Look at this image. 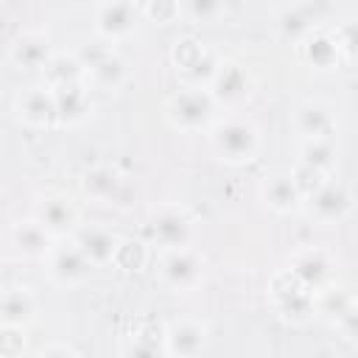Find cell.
<instances>
[{
    "instance_id": "1",
    "label": "cell",
    "mask_w": 358,
    "mask_h": 358,
    "mask_svg": "<svg viewBox=\"0 0 358 358\" xmlns=\"http://www.w3.org/2000/svg\"><path fill=\"white\" fill-rule=\"evenodd\" d=\"M215 101L207 87H185L165 103V117L179 131H201L215 117Z\"/></svg>"
},
{
    "instance_id": "2",
    "label": "cell",
    "mask_w": 358,
    "mask_h": 358,
    "mask_svg": "<svg viewBox=\"0 0 358 358\" xmlns=\"http://www.w3.org/2000/svg\"><path fill=\"white\" fill-rule=\"evenodd\" d=\"M210 143H213V151L218 154V159H224L227 165H246L260 151V131L255 123L232 117L213 129Z\"/></svg>"
},
{
    "instance_id": "3",
    "label": "cell",
    "mask_w": 358,
    "mask_h": 358,
    "mask_svg": "<svg viewBox=\"0 0 358 358\" xmlns=\"http://www.w3.org/2000/svg\"><path fill=\"white\" fill-rule=\"evenodd\" d=\"M268 294H271V302H274V310L280 313V319H285L291 324H305L316 316V291L302 285L288 268L271 280Z\"/></svg>"
},
{
    "instance_id": "4",
    "label": "cell",
    "mask_w": 358,
    "mask_h": 358,
    "mask_svg": "<svg viewBox=\"0 0 358 358\" xmlns=\"http://www.w3.org/2000/svg\"><path fill=\"white\" fill-rule=\"evenodd\" d=\"M173 64L187 87H210L221 62L204 45L185 36V39H176V45H173Z\"/></svg>"
},
{
    "instance_id": "5",
    "label": "cell",
    "mask_w": 358,
    "mask_h": 358,
    "mask_svg": "<svg viewBox=\"0 0 358 358\" xmlns=\"http://www.w3.org/2000/svg\"><path fill=\"white\" fill-rule=\"evenodd\" d=\"M308 215L319 224H341L352 213V193L338 179H324L316 190H310L305 199Z\"/></svg>"
},
{
    "instance_id": "6",
    "label": "cell",
    "mask_w": 358,
    "mask_h": 358,
    "mask_svg": "<svg viewBox=\"0 0 358 358\" xmlns=\"http://www.w3.org/2000/svg\"><path fill=\"white\" fill-rule=\"evenodd\" d=\"M42 260L48 263V277L62 288H73V285L87 282L92 268H95L76 243H56L48 249V255Z\"/></svg>"
},
{
    "instance_id": "7",
    "label": "cell",
    "mask_w": 358,
    "mask_h": 358,
    "mask_svg": "<svg viewBox=\"0 0 358 358\" xmlns=\"http://www.w3.org/2000/svg\"><path fill=\"white\" fill-rule=\"evenodd\" d=\"M140 11L131 0H103L95 8V34L103 42H120L129 39L137 31Z\"/></svg>"
},
{
    "instance_id": "8",
    "label": "cell",
    "mask_w": 358,
    "mask_h": 358,
    "mask_svg": "<svg viewBox=\"0 0 358 358\" xmlns=\"http://www.w3.org/2000/svg\"><path fill=\"white\" fill-rule=\"evenodd\" d=\"M288 271L302 282L308 285L310 291H322L327 285H333L336 274H338V266L336 260L324 252V249H299L291 255V263H288Z\"/></svg>"
},
{
    "instance_id": "9",
    "label": "cell",
    "mask_w": 358,
    "mask_h": 358,
    "mask_svg": "<svg viewBox=\"0 0 358 358\" xmlns=\"http://www.w3.org/2000/svg\"><path fill=\"white\" fill-rule=\"evenodd\" d=\"M201 274H204V260L190 246L165 252L159 263V277L173 291H193L201 282Z\"/></svg>"
},
{
    "instance_id": "10",
    "label": "cell",
    "mask_w": 358,
    "mask_h": 358,
    "mask_svg": "<svg viewBox=\"0 0 358 358\" xmlns=\"http://www.w3.org/2000/svg\"><path fill=\"white\" fill-rule=\"evenodd\" d=\"M151 241L162 249V252H171V249H185L190 246L193 241V221L187 213L176 210V207H165L159 210L154 218H151Z\"/></svg>"
},
{
    "instance_id": "11",
    "label": "cell",
    "mask_w": 358,
    "mask_h": 358,
    "mask_svg": "<svg viewBox=\"0 0 358 358\" xmlns=\"http://www.w3.org/2000/svg\"><path fill=\"white\" fill-rule=\"evenodd\" d=\"M14 112L17 117L31 126V129H50V126H59V117H56V98H53V90L45 84V87H25L20 95H17V103H14Z\"/></svg>"
},
{
    "instance_id": "12",
    "label": "cell",
    "mask_w": 358,
    "mask_h": 358,
    "mask_svg": "<svg viewBox=\"0 0 358 358\" xmlns=\"http://www.w3.org/2000/svg\"><path fill=\"white\" fill-rule=\"evenodd\" d=\"M207 90H210L215 103L235 106V103H241V101H246L252 95V76L238 62H221Z\"/></svg>"
},
{
    "instance_id": "13",
    "label": "cell",
    "mask_w": 358,
    "mask_h": 358,
    "mask_svg": "<svg viewBox=\"0 0 358 358\" xmlns=\"http://www.w3.org/2000/svg\"><path fill=\"white\" fill-rule=\"evenodd\" d=\"M207 338H210L207 324L193 322V319H179V322H171L162 330V352L165 355H179V358H190V355L204 352Z\"/></svg>"
},
{
    "instance_id": "14",
    "label": "cell",
    "mask_w": 358,
    "mask_h": 358,
    "mask_svg": "<svg viewBox=\"0 0 358 358\" xmlns=\"http://www.w3.org/2000/svg\"><path fill=\"white\" fill-rule=\"evenodd\" d=\"M34 221L53 238H64L73 235V229L78 227V210L64 196H45L34 207Z\"/></svg>"
},
{
    "instance_id": "15",
    "label": "cell",
    "mask_w": 358,
    "mask_h": 358,
    "mask_svg": "<svg viewBox=\"0 0 358 358\" xmlns=\"http://www.w3.org/2000/svg\"><path fill=\"white\" fill-rule=\"evenodd\" d=\"M73 243L84 252V257L92 266H109L115 260L120 238L112 229H106V227L90 224V227H76L73 229Z\"/></svg>"
},
{
    "instance_id": "16",
    "label": "cell",
    "mask_w": 358,
    "mask_h": 358,
    "mask_svg": "<svg viewBox=\"0 0 358 358\" xmlns=\"http://www.w3.org/2000/svg\"><path fill=\"white\" fill-rule=\"evenodd\" d=\"M50 90H53V98H56L59 126H76L92 112V98H90L87 81L62 84V87H50Z\"/></svg>"
},
{
    "instance_id": "17",
    "label": "cell",
    "mask_w": 358,
    "mask_h": 358,
    "mask_svg": "<svg viewBox=\"0 0 358 358\" xmlns=\"http://www.w3.org/2000/svg\"><path fill=\"white\" fill-rule=\"evenodd\" d=\"M294 129L302 140L316 137H333L336 134V117L333 109L324 101H302L294 112Z\"/></svg>"
},
{
    "instance_id": "18",
    "label": "cell",
    "mask_w": 358,
    "mask_h": 358,
    "mask_svg": "<svg viewBox=\"0 0 358 358\" xmlns=\"http://www.w3.org/2000/svg\"><path fill=\"white\" fill-rule=\"evenodd\" d=\"M53 56V48H50V39L39 31H25L20 34L14 42H11V50H8V59L17 70H42L45 62Z\"/></svg>"
},
{
    "instance_id": "19",
    "label": "cell",
    "mask_w": 358,
    "mask_h": 358,
    "mask_svg": "<svg viewBox=\"0 0 358 358\" xmlns=\"http://www.w3.org/2000/svg\"><path fill=\"white\" fill-rule=\"evenodd\" d=\"M84 81H87V87L103 90V92L120 90V87L129 81V62H126L120 53L109 50V53H103L95 64H90V67L84 70Z\"/></svg>"
},
{
    "instance_id": "20",
    "label": "cell",
    "mask_w": 358,
    "mask_h": 358,
    "mask_svg": "<svg viewBox=\"0 0 358 358\" xmlns=\"http://www.w3.org/2000/svg\"><path fill=\"white\" fill-rule=\"evenodd\" d=\"M260 199L277 215H288L302 204V196H299L291 173H268L260 182Z\"/></svg>"
},
{
    "instance_id": "21",
    "label": "cell",
    "mask_w": 358,
    "mask_h": 358,
    "mask_svg": "<svg viewBox=\"0 0 358 358\" xmlns=\"http://www.w3.org/2000/svg\"><path fill=\"white\" fill-rule=\"evenodd\" d=\"M299 56L310 70H333L341 62V50L327 31H310L299 42Z\"/></svg>"
},
{
    "instance_id": "22",
    "label": "cell",
    "mask_w": 358,
    "mask_h": 358,
    "mask_svg": "<svg viewBox=\"0 0 358 358\" xmlns=\"http://www.w3.org/2000/svg\"><path fill=\"white\" fill-rule=\"evenodd\" d=\"M36 319V296L28 288H6L0 294V324L28 327Z\"/></svg>"
},
{
    "instance_id": "23",
    "label": "cell",
    "mask_w": 358,
    "mask_h": 358,
    "mask_svg": "<svg viewBox=\"0 0 358 358\" xmlns=\"http://www.w3.org/2000/svg\"><path fill=\"white\" fill-rule=\"evenodd\" d=\"M11 243L14 249L22 255V257H45L48 249L53 246V235L48 229H42L34 218L31 221H20L14 229H11Z\"/></svg>"
},
{
    "instance_id": "24",
    "label": "cell",
    "mask_w": 358,
    "mask_h": 358,
    "mask_svg": "<svg viewBox=\"0 0 358 358\" xmlns=\"http://www.w3.org/2000/svg\"><path fill=\"white\" fill-rule=\"evenodd\" d=\"M299 162L308 168H316L322 173H333L336 162H338V148L333 143V137H316V140H302L299 145Z\"/></svg>"
},
{
    "instance_id": "25",
    "label": "cell",
    "mask_w": 358,
    "mask_h": 358,
    "mask_svg": "<svg viewBox=\"0 0 358 358\" xmlns=\"http://www.w3.org/2000/svg\"><path fill=\"white\" fill-rule=\"evenodd\" d=\"M117 187H120V173L115 168H109V165H95L81 176V193L95 199V201L115 199Z\"/></svg>"
},
{
    "instance_id": "26",
    "label": "cell",
    "mask_w": 358,
    "mask_h": 358,
    "mask_svg": "<svg viewBox=\"0 0 358 358\" xmlns=\"http://www.w3.org/2000/svg\"><path fill=\"white\" fill-rule=\"evenodd\" d=\"M42 73H45V84L48 87H62V84L84 81V67H81L76 53H53L45 62Z\"/></svg>"
},
{
    "instance_id": "27",
    "label": "cell",
    "mask_w": 358,
    "mask_h": 358,
    "mask_svg": "<svg viewBox=\"0 0 358 358\" xmlns=\"http://www.w3.org/2000/svg\"><path fill=\"white\" fill-rule=\"evenodd\" d=\"M277 28H280V36L288 39V42H294V45H299L310 31H316L310 14L305 8H299V6L282 8L280 17H277Z\"/></svg>"
},
{
    "instance_id": "28",
    "label": "cell",
    "mask_w": 358,
    "mask_h": 358,
    "mask_svg": "<svg viewBox=\"0 0 358 358\" xmlns=\"http://www.w3.org/2000/svg\"><path fill=\"white\" fill-rule=\"evenodd\" d=\"M227 11L224 0H179V14H185L187 20L199 22V25H210L215 20H221Z\"/></svg>"
},
{
    "instance_id": "29",
    "label": "cell",
    "mask_w": 358,
    "mask_h": 358,
    "mask_svg": "<svg viewBox=\"0 0 358 358\" xmlns=\"http://www.w3.org/2000/svg\"><path fill=\"white\" fill-rule=\"evenodd\" d=\"M162 352V333L151 336V333H137L131 336L123 347H120V355H134V358H151Z\"/></svg>"
},
{
    "instance_id": "30",
    "label": "cell",
    "mask_w": 358,
    "mask_h": 358,
    "mask_svg": "<svg viewBox=\"0 0 358 358\" xmlns=\"http://www.w3.org/2000/svg\"><path fill=\"white\" fill-rule=\"evenodd\" d=\"M112 263H117V266L126 268V271L140 268V266L145 263V249H143V243H137V241H120Z\"/></svg>"
},
{
    "instance_id": "31",
    "label": "cell",
    "mask_w": 358,
    "mask_h": 358,
    "mask_svg": "<svg viewBox=\"0 0 358 358\" xmlns=\"http://www.w3.org/2000/svg\"><path fill=\"white\" fill-rule=\"evenodd\" d=\"M291 179H294V185H296V190H299V196L305 199L310 190H316L324 179H327V173H322V171H316V168H308V165H302V162H296V168H294V173H291Z\"/></svg>"
},
{
    "instance_id": "32",
    "label": "cell",
    "mask_w": 358,
    "mask_h": 358,
    "mask_svg": "<svg viewBox=\"0 0 358 358\" xmlns=\"http://www.w3.org/2000/svg\"><path fill=\"white\" fill-rule=\"evenodd\" d=\"M22 330L25 327H6V324H0V352L3 355L22 352V347H25V333Z\"/></svg>"
},
{
    "instance_id": "33",
    "label": "cell",
    "mask_w": 358,
    "mask_h": 358,
    "mask_svg": "<svg viewBox=\"0 0 358 358\" xmlns=\"http://www.w3.org/2000/svg\"><path fill=\"white\" fill-rule=\"evenodd\" d=\"M333 39H336V45H338L341 56H344V59H352V50H355V25H352L350 20H347V22H341V25H336Z\"/></svg>"
},
{
    "instance_id": "34",
    "label": "cell",
    "mask_w": 358,
    "mask_h": 358,
    "mask_svg": "<svg viewBox=\"0 0 358 358\" xmlns=\"http://www.w3.org/2000/svg\"><path fill=\"white\" fill-rule=\"evenodd\" d=\"M145 14L148 17H157L159 22H165V20H173L179 14V3H173V0H151V6H148Z\"/></svg>"
},
{
    "instance_id": "35",
    "label": "cell",
    "mask_w": 358,
    "mask_h": 358,
    "mask_svg": "<svg viewBox=\"0 0 358 358\" xmlns=\"http://www.w3.org/2000/svg\"><path fill=\"white\" fill-rule=\"evenodd\" d=\"M56 352H59V355H76L78 350L70 347V344H50V347L42 350V355H56Z\"/></svg>"
}]
</instances>
